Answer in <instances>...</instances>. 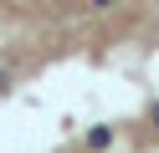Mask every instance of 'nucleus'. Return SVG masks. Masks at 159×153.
<instances>
[{
	"mask_svg": "<svg viewBox=\"0 0 159 153\" xmlns=\"http://www.w3.org/2000/svg\"><path fill=\"white\" fill-rule=\"evenodd\" d=\"M87 148H93V153L113 148V128H93V133H87Z\"/></svg>",
	"mask_w": 159,
	"mask_h": 153,
	"instance_id": "f257e3e1",
	"label": "nucleus"
},
{
	"mask_svg": "<svg viewBox=\"0 0 159 153\" xmlns=\"http://www.w3.org/2000/svg\"><path fill=\"white\" fill-rule=\"evenodd\" d=\"M108 5H113V0H87V10H108Z\"/></svg>",
	"mask_w": 159,
	"mask_h": 153,
	"instance_id": "f03ea898",
	"label": "nucleus"
},
{
	"mask_svg": "<svg viewBox=\"0 0 159 153\" xmlns=\"http://www.w3.org/2000/svg\"><path fill=\"white\" fill-rule=\"evenodd\" d=\"M149 122H154V128H159V102H154V107H149Z\"/></svg>",
	"mask_w": 159,
	"mask_h": 153,
	"instance_id": "7ed1b4c3",
	"label": "nucleus"
}]
</instances>
